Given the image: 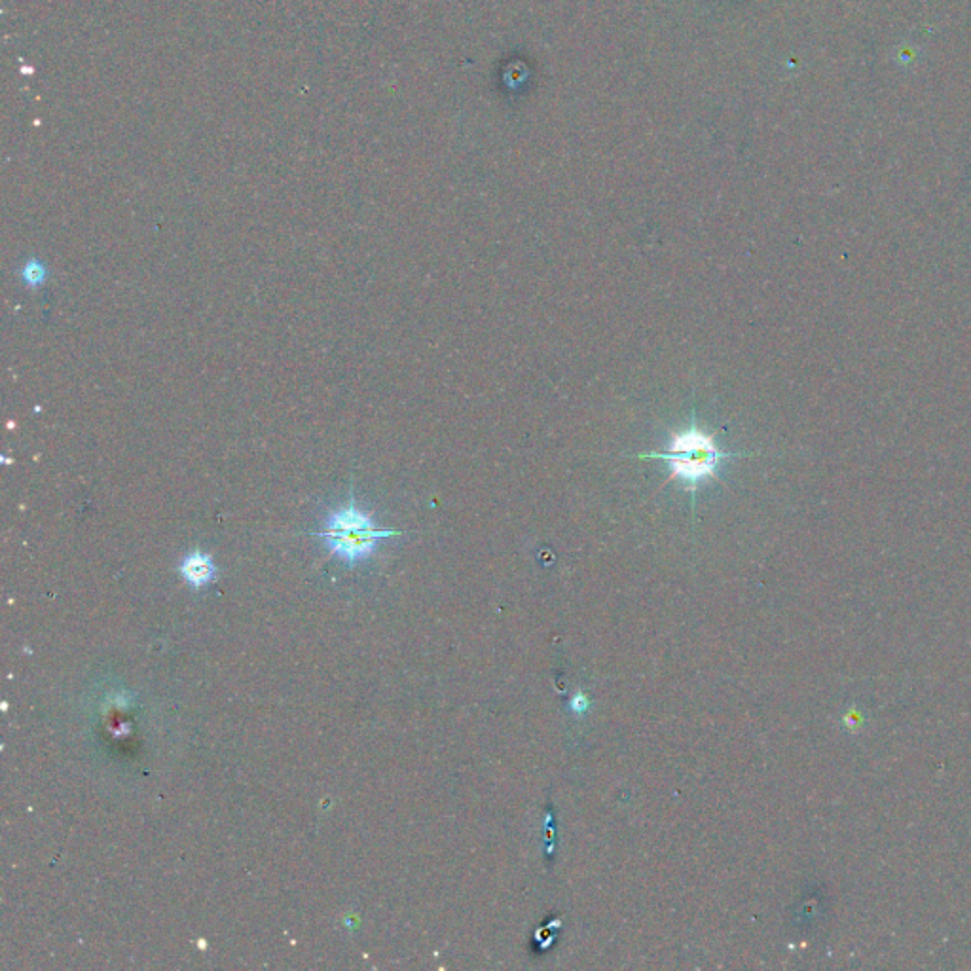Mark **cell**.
I'll return each mask as SVG.
<instances>
[{
	"label": "cell",
	"mask_w": 971,
	"mask_h": 971,
	"mask_svg": "<svg viewBox=\"0 0 971 971\" xmlns=\"http://www.w3.org/2000/svg\"><path fill=\"white\" fill-rule=\"evenodd\" d=\"M179 571H181L184 581L194 588L205 587V585H209L217 577V568H215L211 556L203 554L200 550L190 552L184 558Z\"/></svg>",
	"instance_id": "obj_3"
},
{
	"label": "cell",
	"mask_w": 971,
	"mask_h": 971,
	"mask_svg": "<svg viewBox=\"0 0 971 971\" xmlns=\"http://www.w3.org/2000/svg\"><path fill=\"white\" fill-rule=\"evenodd\" d=\"M313 535L321 537L334 556L353 566L368 558L382 539L401 535V532L376 528L372 518L357 509L353 495H349L348 505L327 518V530Z\"/></svg>",
	"instance_id": "obj_2"
},
{
	"label": "cell",
	"mask_w": 971,
	"mask_h": 971,
	"mask_svg": "<svg viewBox=\"0 0 971 971\" xmlns=\"http://www.w3.org/2000/svg\"><path fill=\"white\" fill-rule=\"evenodd\" d=\"M742 456H750V454L723 452L715 444L712 435L698 429L693 416L691 425L672 439L668 452H643V454H636L634 458L664 459L670 467V477L678 478L683 482V486L693 495V505H695L698 484L706 478L717 477V471L723 459L742 458Z\"/></svg>",
	"instance_id": "obj_1"
},
{
	"label": "cell",
	"mask_w": 971,
	"mask_h": 971,
	"mask_svg": "<svg viewBox=\"0 0 971 971\" xmlns=\"http://www.w3.org/2000/svg\"><path fill=\"white\" fill-rule=\"evenodd\" d=\"M46 275H48V272H46L44 264L38 262V260H29L21 270V277H23V281L29 289L40 287L46 281Z\"/></svg>",
	"instance_id": "obj_4"
}]
</instances>
